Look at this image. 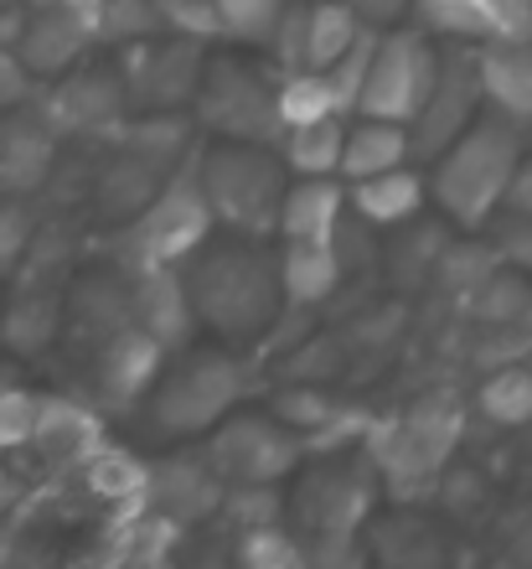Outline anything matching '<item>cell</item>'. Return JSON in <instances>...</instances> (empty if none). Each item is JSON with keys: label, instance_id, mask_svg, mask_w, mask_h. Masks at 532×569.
Segmentation results:
<instances>
[{"label": "cell", "instance_id": "obj_20", "mask_svg": "<svg viewBox=\"0 0 532 569\" xmlns=\"http://www.w3.org/2000/svg\"><path fill=\"white\" fill-rule=\"evenodd\" d=\"M165 181H171V166L145 161L124 146H109V161L99 166V181H93V208L104 212L109 223H134Z\"/></svg>", "mask_w": 532, "mask_h": 569}, {"label": "cell", "instance_id": "obj_38", "mask_svg": "<svg viewBox=\"0 0 532 569\" xmlns=\"http://www.w3.org/2000/svg\"><path fill=\"white\" fill-rule=\"evenodd\" d=\"M155 11H161L165 31H177V37H192V42H222L228 37V21H222L218 0H155Z\"/></svg>", "mask_w": 532, "mask_h": 569}, {"label": "cell", "instance_id": "obj_5", "mask_svg": "<svg viewBox=\"0 0 532 569\" xmlns=\"http://www.w3.org/2000/svg\"><path fill=\"white\" fill-rule=\"evenodd\" d=\"M280 68H259L243 58H208L197 89V124L212 140H249V146H284L290 124L280 109Z\"/></svg>", "mask_w": 532, "mask_h": 569}, {"label": "cell", "instance_id": "obj_25", "mask_svg": "<svg viewBox=\"0 0 532 569\" xmlns=\"http://www.w3.org/2000/svg\"><path fill=\"white\" fill-rule=\"evenodd\" d=\"M481 52V83L486 104L512 114L518 124L532 120V37L528 42H486Z\"/></svg>", "mask_w": 532, "mask_h": 569}, {"label": "cell", "instance_id": "obj_10", "mask_svg": "<svg viewBox=\"0 0 532 569\" xmlns=\"http://www.w3.org/2000/svg\"><path fill=\"white\" fill-rule=\"evenodd\" d=\"M124 89H130L134 114H161V109H187L197 104L202 73H208V42L161 31V37H140L124 42L114 58Z\"/></svg>", "mask_w": 532, "mask_h": 569}, {"label": "cell", "instance_id": "obj_31", "mask_svg": "<svg viewBox=\"0 0 532 569\" xmlns=\"http://www.w3.org/2000/svg\"><path fill=\"white\" fill-rule=\"evenodd\" d=\"M177 518H165L155 508H134L130 523H119V549L114 559L119 565H165V559L177 555V539H181Z\"/></svg>", "mask_w": 532, "mask_h": 569}, {"label": "cell", "instance_id": "obj_1", "mask_svg": "<svg viewBox=\"0 0 532 569\" xmlns=\"http://www.w3.org/2000/svg\"><path fill=\"white\" fill-rule=\"evenodd\" d=\"M181 270L192 284L202 327H212L228 342L259 337L284 306L280 249H269L264 239H249V233L222 228V239H208Z\"/></svg>", "mask_w": 532, "mask_h": 569}, {"label": "cell", "instance_id": "obj_33", "mask_svg": "<svg viewBox=\"0 0 532 569\" xmlns=\"http://www.w3.org/2000/svg\"><path fill=\"white\" fill-rule=\"evenodd\" d=\"M475 409L486 415L491 425L502 430H518V425H532V368H496V373L481 383L475 393Z\"/></svg>", "mask_w": 532, "mask_h": 569}, {"label": "cell", "instance_id": "obj_50", "mask_svg": "<svg viewBox=\"0 0 532 569\" xmlns=\"http://www.w3.org/2000/svg\"><path fill=\"white\" fill-rule=\"evenodd\" d=\"M0 311H6V306H0Z\"/></svg>", "mask_w": 532, "mask_h": 569}, {"label": "cell", "instance_id": "obj_48", "mask_svg": "<svg viewBox=\"0 0 532 569\" xmlns=\"http://www.w3.org/2000/svg\"><path fill=\"white\" fill-rule=\"evenodd\" d=\"M16 383V373H6V368H0V389H11Z\"/></svg>", "mask_w": 532, "mask_h": 569}, {"label": "cell", "instance_id": "obj_35", "mask_svg": "<svg viewBox=\"0 0 532 569\" xmlns=\"http://www.w3.org/2000/svg\"><path fill=\"white\" fill-rule=\"evenodd\" d=\"M93 27H99V42H140V37H161L165 21L155 11V0H99L93 11Z\"/></svg>", "mask_w": 532, "mask_h": 569}, {"label": "cell", "instance_id": "obj_21", "mask_svg": "<svg viewBox=\"0 0 532 569\" xmlns=\"http://www.w3.org/2000/svg\"><path fill=\"white\" fill-rule=\"evenodd\" d=\"M429 197V181L419 177L414 166H393V171H378V177L347 181V202L362 223L372 228H399L409 223Z\"/></svg>", "mask_w": 532, "mask_h": 569}, {"label": "cell", "instance_id": "obj_39", "mask_svg": "<svg viewBox=\"0 0 532 569\" xmlns=\"http://www.w3.org/2000/svg\"><path fill=\"white\" fill-rule=\"evenodd\" d=\"M37 420H42V393L21 389H0V450H27L37 440Z\"/></svg>", "mask_w": 532, "mask_h": 569}, {"label": "cell", "instance_id": "obj_4", "mask_svg": "<svg viewBox=\"0 0 532 569\" xmlns=\"http://www.w3.org/2000/svg\"><path fill=\"white\" fill-rule=\"evenodd\" d=\"M378 477L383 471L372 456L368 461H321L300 477L290 512H295L300 539L311 549V565H341L352 555V539L362 533L372 497H378V487H372Z\"/></svg>", "mask_w": 532, "mask_h": 569}, {"label": "cell", "instance_id": "obj_49", "mask_svg": "<svg viewBox=\"0 0 532 569\" xmlns=\"http://www.w3.org/2000/svg\"><path fill=\"white\" fill-rule=\"evenodd\" d=\"M522 6H532V0H522Z\"/></svg>", "mask_w": 532, "mask_h": 569}, {"label": "cell", "instance_id": "obj_42", "mask_svg": "<svg viewBox=\"0 0 532 569\" xmlns=\"http://www.w3.org/2000/svg\"><path fill=\"white\" fill-rule=\"evenodd\" d=\"M486 228H491V249L502 254V264L532 274V212L528 208H506V218L496 212Z\"/></svg>", "mask_w": 532, "mask_h": 569}, {"label": "cell", "instance_id": "obj_17", "mask_svg": "<svg viewBox=\"0 0 532 569\" xmlns=\"http://www.w3.org/2000/svg\"><path fill=\"white\" fill-rule=\"evenodd\" d=\"M130 290H134V321L165 347L192 342V331L202 327L192 300V284H187V270L181 264H145V270H130Z\"/></svg>", "mask_w": 532, "mask_h": 569}, {"label": "cell", "instance_id": "obj_28", "mask_svg": "<svg viewBox=\"0 0 532 569\" xmlns=\"http://www.w3.org/2000/svg\"><path fill=\"white\" fill-rule=\"evenodd\" d=\"M62 327V306L47 290H21L11 306L0 311V342L11 347L16 358H37Z\"/></svg>", "mask_w": 532, "mask_h": 569}, {"label": "cell", "instance_id": "obj_12", "mask_svg": "<svg viewBox=\"0 0 532 569\" xmlns=\"http://www.w3.org/2000/svg\"><path fill=\"white\" fill-rule=\"evenodd\" d=\"M42 114L58 124V136H93L109 140L119 124L130 120V89L119 68L104 62H78L62 78H52L42 93Z\"/></svg>", "mask_w": 532, "mask_h": 569}, {"label": "cell", "instance_id": "obj_8", "mask_svg": "<svg viewBox=\"0 0 532 569\" xmlns=\"http://www.w3.org/2000/svg\"><path fill=\"white\" fill-rule=\"evenodd\" d=\"M440 68H444V52L429 42L424 31H403V27L378 31V52H372L368 89H362L357 114L414 124L419 109L434 93V83H440Z\"/></svg>", "mask_w": 532, "mask_h": 569}, {"label": "cell", "instance_id": "obj_43", "mask_svg": "<svg viewBox=\"0 0 532 569\" xmlns=\"http://www.w3.org/2000/svg\"><path fill=\"white\" fill-rule=\"evenodd\" d=\"M31 243V212L21 197H0V270H11Z\"/></svg>", "mask_w": 532, "mask_h": 569}, {"label": "cell", "instance_id": "obj_45", "mask_svg": "<svg viewBox=\"0 0 532 569\" xmlns=\"http://www.w3.org/2000/svg\"><path fill=\"white\" fill-rule=\"evenodd\" d=\"M506 208L532 212V156H522V171H518V181H512V192H506Z\"/></svg>", "mask_w": 532, "mask_h": 569}, {"label": "cell", "instance_id": "obj_34", "mask_svg": "<svg viewBox=\"0 0 532 569\" xmlns=\"http://www.w3.org/2000/svg\"><path fill=\"white\" fill-rule=\"evenodd\" d=\"M280 109H284V124H290V130H295V124H311V120H325V114H341L331 78L315 73V68H305V73H284Z\"/></svg>", "mask_w": 532, "mask_h": 569}, {"label": "cell", "instance_id": "obj_16", "mask_svg": "<svg viewBox=\"0 0 532 569\" xmlns=\"http://www.w3.org/2000/svg\"><path fill=\"white\" fill-rule=\"evenodd\" d=\"M222 497H228V481L222 471L202 456H165V461H150V487H145V508L177 518V523H208L212 512H222Z\"/></svg>", "mask_w": 532, "mask_h": 569}, {"label": "cell", "instance_id": "obj_44", "mask_svg": "<svg viewBox=\"0 0 532 569\" xmlns=\"http://www.w3.org/2000/svg\"><path fill=\"white\" fill-rule=\"evenodd\" d=\"M372 31H388V27H403L409 16L419 11V0H347Z\"/></svg>", "mask_w": 532, "mask_h": 569}, {"label": "cell", "instance_id": "obj_23", "mask_svg": "<svg viewBox=\"0 0 532 569\" xmlns=\"http://www.w3.org/2000/svg\"><path fill=\"white\" fill-rule=\"evenodd\" d=\"M280 280L290 306H321L341 284L337 239H280Z\"/></svg>", "mask_w": 532, "mask_h": 569}, {"label": "cell", "instance_id": "obj_27", "mask_svg": "<svg viewBox=\"0 0 532 569\" xmlns=\"http://www.w3.org/2000/svg\"><path fill=\"white\" fill-rule=\"evenodd\" d=\"M83 481H89V492L99 502L134 512V508H145L150 461H140V456H130V450H119V446H99L83 461Z\"/></svg>", "mask_w": 532, "mask_h": 569}, {"label": "cell", "instance_id": "obj_6", "mask_svg": "<svg viewBox=\"0 0 532 569\" xmlns=\"http://www.w3.org/2000/svg\"><path fill=\"white\" fill-rule=\"evenodd\" d=\"M243 393H249V378H243L238 358H228V352H187L150 389V430L171 435V440L212 435L238 409Z\"/></svg>", "mask_w": 532, "mask_h": 569}, {"label": "cell", "instance_id": "obj_40", "mask_svg": "<svg viewBox=\"0 0 532 569\" xmlns=\"http://www.w3.org/2000/svg\"><path fill=\"white\" fill-rule=\"evenodd\" d=\"M284 502L274 487H228V497H222V518L233 528H264V523H280L284 518Z\"/></svg>", "mask_w": 532, "mask_h": 569}, {"label": "cell", "instance_id": "obj_9", "mask_svg": "<svg viewBox=\"0 0 532 569\" xmlns=\"http://www.w3.org/2000/svg\"><path fill=\"white\" fill-rule=\"evenodd\" d=\"M202 450L228 487H280L311 450V440L280 415H228Z\"/></svg>", "mask_w": 532, "mask_h": 569}, {"label": "cell", "instance_id": "obj_46", "mask_svg": "<svg viewBox=\"0 0 532 569\" xmlns=\"http://www.w3.org/2000/svg\"><path fill=\"white\" fill-rule=\"evenodd\" d=\"M16 497H21V481H16L11 471H6V466H0V518H6V512L16 508Z\"/></svg>", "mask_w": 532, "mask_h": 569}, {"label": "cell", "instance_id": "obj_2", "mask_svg": "<svg viewBox=\"0 0 532 569\" xmlns=\"http://www.w3.org/2000/svg\"><path fill=\"white\" fill-rule=\"evenodd\" d=\"M522 124L512 114H481V120L455 140V146L434 156L429 171V197L455 218L460 228H486L506 208V192L522 171Z\"/></svg>", "mask_w": 532, "mask_h": 569}, {"label": "cell", "instance_id": "obj_36", "mask_svg": "<svg viewBox=\"0 0 532 569\" xmlns=\"http://www.w3.org/2000/svg\"><path fill=\"white\" fill-rule=\"evenodd\" d=\"M269 58L280 73H305L311 68V0H290L280 27L269 37Z\"/></svg>", "mask_w": 532, "mask_h": 569}, {"label": "cell", "instance_id": "obj_47", "mask_svg": "<svg viewBox=\"0 0 532 569\" xmlns=\"http://www.w3.org/2000/svg\"><path fill=\"white\" fill-rule=\"evenodd\" d=\"M62 6H73V11H89V16L99 11V0H62Z\"/></svg>", "mask_w": 532, "mask_h": 569}, {"label": "cell", "instance_id": "obj_3", "mask_svg": "<svg viewBox=\"0 0 532 569\" xmlns=\"http://www.w3.org/2000/svg\"><path fill=\"white\" fill-rule=\"evenodd\" d=\"M202 187L218 212V228L269 239L280 233V212L290 197V161L280 146H249V140H212L202 150Z\"/></svg>", "mask_w": 532, "mask_h": 569}, {"label": "cell", "instance_id": "obj_30", "mask_svg": "<svg viewBox=\"0 0 532 569\" xmlns=\"http://www.w3.org/2000/svg\"><path fill=\"white\" fill-rule=\"evenodd\" d=\"M368 21L347 6V0H311V68L325 73L368 37Z\"/></svg>", "mask_w": 532, "mask_h": 569}, {"label": "cell", "instance_id": "obj_14", "mask_svg": "<svg viewBox=\"0 0 532 569\" xmlns=\"http://www.w3.org/2000/svg\"><path fill=\"white\" fill-rule=\"evenodd\" d=\"M99 42L89 11H73L62 0H42L37 11L16 27V58L31 78H62L68 68L83 62V52Z\"/></svg>", "mask_w": 532, "mask_h": 569}, {"label": "cell", "instance_id": "obj_19", "mask_svg": "<svg viewBox=\"0 0 532 569\" xmlns=\"http://www.w3.org/2000/svg\"><path fill=\"white\" fill-rule=\"evenodd\" d=\"M52 161H58V124L42 114V104L0 114V192L21 197L42 187Z\"/></svg>", "mask_w": 532, "mask_h": 569}, {"label": "cell", "instance_id": "obj_13", "mask_svg": "<svg viewBox=\"0 0 532 569\" xmlns=\"http://www.w3.org/2000/svg\"><path fill=\"white\" fill-rule=\"evenodd\" d=\"M481 104H486V83H481V52L465 42H455V52H444L440 83L429 93V104L419 109L414 130V156L419 161H434L455 146L475 120H481Z\"/></svg>", "mask_w": 532, "mask_h": 569}, {"label": "cell", "instance_id": "obj_26", "mask_svg": "<svg viewBox=\"0 0 532 569\" xmlns=\"http://www.w3.org/2000/svg\"><path fill=\"white\" fill-rule=\"evenodd\" d=\"M104 425H99V409L78 405V399H42V420H37V440L31 446L52 456V461H89L93 450L104 446L99 440Z\"/></svg>", "mask_w": 532, "mask_h": 569}, {"label": "cell", "instance_id": "obj_11", "mask_svg": "<svg viewBox=\"0 0 532 569\" xmlns=\"http://www.w3.org/2000/svg\"><path fill=\"white\" fill-rule=\"evenodd\" d=\"M460 435V409L455 405H419L414 415L368 430V456L378 461L393 492L409 497L419 481H429L450 461V446Z\"/></svg>", "mask_w": 532, "mask_h": 569}, {"label": "cell", "instance_id": "obj_37", "mask_svg": "<svg viewBox=\"0 0 532 569\" xmlns=\"http://www.w3.org/2000/svg\"><path fill=\"white\" fill-rule=\"evenodd\" d=\"M218 11H222V21H228V37H233V42L269 47L280 16L290 11V0H218Z\"/></svg>", "mask_w": 532, "mask_h": 569}, {"label": "cell", "instance_id": "obj_18", "mask_svg": "<svg viewBox=\"0 0 532 569\" xmlns=\"http://www.w3.org/2000/svg\"><path fill=\"white\" fill-rule=\"evenodd\" d=\"M419 21L450 42H528L532 6L522 0H419Z\"/></svg>", "mask_w": 532, "mask_h": 569}, {"label": "cell", "instance_id": "obj_15", "mask_svg": "<svg viewBox=\"0 0 532 569\" xmlns=\"http://www.w3.org/2000/svg\"><path fill=\"white\" fill-rule=\"evenodd\" d=\"M161 362H165V347L150 337L140 321L130 327H119L109 342L93 347V393H99V405L124 415L155 389V378H161Z\"/></svg>", "mask_w": 532, "mask_h": 569}, {"label": "cell", "instance_id": "obj_32", "mask_svg": "<svg viewBox=\"0 0 532 569\" xmlns=\"http://www.w3.org/2000/svg\"><path fill=\"white\" fill-rule=\"evenodd\" d=\"M233 559L243 569H305L311 565V549L284 523H264V528H238Z\"/></svg>", "mask_w": 532, "mask_h": 569}, {"label": "cell", "instance_id": "obj_7", "mask_svg": "<svg viewBox=\"0 0 532 569\" xmlns=\"http://www.w3.org/2000/svg\"><path fill=\"white\" fill-rule=\"evenodd\" d=\"M202 150H192L187 161L171 171L155 202H150L140 218L124 233V254H130V270H145V264H187V259L212 239L218 228V212L208 202V187H202Z\"/></svg>", "mask_w": 532, "mask_h": 569}, {"label": "cell", "instance_id": "obj_24", "mask_svg": "<svg viewBox=\"0 0 532 569\" xmlns=\"http://www.w3.org/2000/svg\"><path fill=\"white\" fill-rule=\"evenodd\" d=\"M347 208L352 202L337 177H295L280 212V239H337Z\"/></svg>", "mask_w": 532, "mask_h": 569}, {"label": "cell", "instance_id": "obj_41", "mask_svg": "<svg viewBox=\"0 0 532 569\" xmlns=\"http://www.w3.org/2000/svg\"><path fill=\"white\" fill-rule=\"evenodd\" d=\"M372 52H378V31H368V37H362V42H357L352 52H347V58L337 62V68H325V78H331V89H337L341 114H357V104H362V89H368Z\"/></svg>", "mask_w": 532, "mask_h": 569}, {"label": "cell", "instance_id": "obj_22", "mask_svg": "<svg viewBox=\"0 0 532 569\" xmlns=\"http://www.w3.org/2000/svg\"><path fill=\"white\" fill-rule=\"evenodd\" d=\"M409 161H419V156H414V130L403 120L357 114V124H347V150H341V177L347 181L378 177V171H393V166Z\"/></svg>", "mask_w": 532, "mask_h": 569}, {"label": "cell", "instance_id": "obj_29", "mask_svg": "<svg viewBox=\"0 0 532 569\" xmlns=\"http://www.w3.org/2000/svg\"><path fill=\"white\" fill-rule=\"evenodd\" d=\"M347 120H352V114H325V120L295 124L280 146L290 171H295V177H337L341 150H347Z\"/></svg>", "mask_w": 532, "mask_h": 569}]
</instances>
